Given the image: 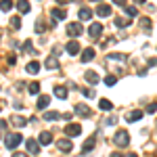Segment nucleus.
I'll use <instances>...</instances> for the list:
<instances>
[{
  "label": "nucleus",
  "mask_w": 157,
  "mask_h": 157,
  "mask_svg": "<svg viewBox=\"0 0 157 157\" xmlns=\"http://www.w3.org/2000/svg\"><path fill=\"white\" fill-rule=\"evenodd\" d=\"M21 143H23V136H21V134H17V132L6 134V138H4V145H6V149H11V151H15Z\"/></svg>",
  "instance_id": "1"
},
{
  "label": "nucleus",
  "mask_w": 157,
  "mask_h": 157,
  "mask_svg": "<svg viewBox=\"0 0 157 157\" xmlns=\"http://www.w3.org/2000/svg\"><path fill=\"white\" fill-rule=\"evenodd\" d=\"M128 143H130V134H128V130H117V132L113 134V145L128 147Z\"/></svg>",
  "instance_id": "2"
},
{
  "label": "nucleus",
  "mask_w": 157,
  "mask_h": 157,
  "mask_svg": "<svg viewBox=\"0 0 157 157\" xmlns=\"http://www.w3.org/2000/svg\"><path fill=\"white\" fill-rule=\"evenodd\" d=\"M65 32H67V36H69V38L75 40V38H80L82 34H84V27H82V23L73 21V23H67V29H65Z\"/></svg>",
  "instance_id": "3"
},
{
  "label": "nucleus",
  "mask_w": 157,
  "mask_h": 157,
  "mask_svg": "<svg viewBox=\"0 0 157 157\" xmlns=\"http://www.w3.org/2000/svg\"><path fill=\"white\" fill-rule=\"evenodd\" d=\"M63 134H67V138H73V136L82 134V126H80V124H67Z\"/></svg>",
  "instance_id": "4"
},
{
  "label": "nucleus",
  "mask_w": 157,
  "mask_h": 157,
  "mask_svg": "<svg viewBox=\"0 0 157 157\" xmlns=\"http://www.w3.org/2000/svg\"><path fill=\"white\" fill-rule=\"evenodd\" d=\"M57 149H59L61 153H71L73 145H71V140H69V138H59V140H57Z\"/></svg>",
  "instance_id": "5"
},
{
  "label": "nucleus",
  "mask_w": 157,
  "mask_h": 157,
  "mask_svg": "<svg viewBox=\"0 0 157 157\" xmlns=\"http://www.w3.org/2000/svg\"><path fill=\"white\" fill-rule=\"evenodd\" d=\"M73 111H75L80 117H90V115H92V109L88 107V105H84V103H78V105L73 107Z\"/></svg>",
  "instance_id": "6"
},
{
  "label": "nucleus",
  "mask_w": 157,
  "mask_h": 157,
  "mask_svg": "<svg viewBox=\"0 0 157 157\" xmlns=\"http://www.w3.org/2000/svg\"><path fill=\"white\" fill-rule=\"evenodd\" d=\"M94 145H97V136L92 134V136H88V138L84 140V145H82V153H84V155H88V153L94 149Z\"/></svg>",
  "instance_id": "7"
},
{
  "label": "nucleus",
  "mask_w": 157,
  "mask_h": 157,
  "mask_svg": "<svg viewBox=\"0 0 157 157\" xmlns=\"http://www.w3.org/2000/svg\"><path fill=\"white\" fill-rule=\"evenodd\" d=\"M101 34H103V25L101 23H92L90 27H88V36L92 38V40H98Z\"/></svg>",
  "instance_id": "8"
},
{
  "label": "nucleus",
  "mask_w": 157,
  "mask_h": 157,
  "mask_svg": "<svg viewBox=\"0 0 157 157\" xmlns=\"http://www.w3.org/2000/svg\"><path fill=\"white\" fill-rule=\"evenodd\" d=\"M94 55H97L94 48H84V50H80V61L82 63H90V61L94 59Z\"/></svg>",
  "instance_id": "9"
},
{
  "label": "nucleus",
  "mask_w": 157,
  "mask_h": 157,
  "mask_svg": "<svg viewBox=\"0 0 157 157\" xmlns=\"http://www.w3.org/2000/svg\"><path fill=\"white\" fill-rule=\"evenodd\" d=\"M25 149H27L32 155H38V153H40V143L34 140V138H27V140H25Z\"/></svg>",
  "instance_id": "10"
},
{
  "label": "nucleus",
  "mask_w": 157,
  "mask_h": 157,
  "mask_svg": "<svg viewBox=\"0 0 157 157\" xmlns=\"http://www.w3.org/2000/svg\"><path fill=\"white\" fill-rule=\"evenodd\" d=\"M65 50H67L69 55H73V57H75V55H78V52L82 50V46H80V42H78V40H71V42H67Z\"/></svg>",
  "instance_id": "11"
},
{
  "label": "nucleus",
  "mask_w": 157,
  "mask_h": 157,
  "mask_svg": "<svg viewBox=\"0 0 157 157\" xmlns=\"http://www.w3.org/2000/svg\"><path fill=\"white\" fill-rule=\"evenodd\" d=\"M84 78H86V82H88L90 86H94V84H98V82H101V78H98L97 71H86Z\"/></svg>",
  "instance_id": "12"
},
{
  "label": "nucleus",
  "mask_w": 157,
  "mask_h": 157,
  "mask_svg": "<svg viewBox=\"0 0 157 157\" xmlns=\"http://www.w3.org/2000/svg\"><path fill=\"white\" fill-rule=\"evenodd\" d=\"M94 13H97V17H109L111 15V6L109 4H98Z\"/></svg>",
  "instance_id": "13"
},
{
  "label": "nucleus",
  "mask_w": 157,
  "mask_h": 157,
  "mask_svg": "<svg viewBox=\"0 0 157 157\" xmlns=\"http://www.w3.org/2000/svg\"><path fill=\"white\" fill-rule=\"evenodd\" d=\"M44 67H46V69H57V67H59V59H57V55H50L48 59L44 61Z\"/></svg>",
  "instance_id": "14"
},
{
  "label": "nucleus",
  "mask_w": 157,
  "mask_h": 157,
  "mask_svg": "<svg viewBox=\"0 0 157 157\" xmlns=\"http://www.w3.org/2000/svg\"><path fill=\"white\" fill-rule=\"evenodd\" d=\"M38 143H40V145H50V143H52V134L50 132H40L38 134Z\"/></svg>",
  "instance_id": "15"
},
{
  "label": "nucleus",
  "mask_w": 157,
  "mask_h": 157,
  "mask_svg": "<svg viewBox=\"0 0 157 157\" xmlns=\"http://www.w3.org/2000/svg\"><path fill=\"white\" fill-rule=\"evenodd\" d=\"M50 15H52V19H55V21H63V19L67 17L65 9H59V6H57V9H52V11H50Z\"/></svg>",
  "instance_id": "16"
},
{
  "label": "nucleus",
  "mask_w": 157,
  "mask_h": 157,
  "mask_svg": "<svg viewBox=\"0 0 157 157\" xmlns=\"http://www.w3.org/2000/svg\"><path fill=\"white\" fill-rule=\"evenodd\" d=\"M92 15H94V13L90 11L88 6H82V9H80V13H78V17H80L82 21H90V19H92Z\"/></svg>",
  "instance_id": "17"
},
{
  "label": "nucleus",
  "mask_w": 157,
  "mask_h": 157,
  "mask_svg": "<svg viewBox=\"0 0 157 157\" xmlns=\"http://www.w3.org/2000/svg\"><path fill=\"white\" fill-rule=\"evenodd\" d=\"M48 103H50V97H48V94H40V97H38L36 107L38 109H46V107H48Z\"/></svg>",
  "instance_id": "18"
},
{
  "label": "nucleus",
  "mask_w": 157,
  "mask_h": 157,
  "mask_svg": "<svg viewBox=\"0 0 157 157\" xmlns=\"http://www.w3.org/2000/svg\"><path fill=\"white\" fill-rule=\"evenodd\" d=\"M140 117H143V111H138V109H136V111H130V113H126V121H130V124H132V121H138Z\"/></svg>",
  "instance_id": "19"
},
{
  "label": "nucleus",
  "mask_w": 157,
  "mask_h": 157,
  "mask_svg": "<svg viewBox=\"0 0 157 157\" xmlns=\"http://www.w3.org/2000/svg\"><path fill=\"white\" fill-rule=\"evenodd\" d=\"M11 121L17 126V128H23V126H27V117H23V115H15V117H11Z\"/></svg>",
  "instance_id": "20"
},
{
  "label": "nucleus",
  "mask_w": 157,
  "mask_h": 157,
  "mask_svg": "<svg viewBox=\"0 0 157 157\" xmlns=\"http://www.w3.org/2000/svg\"><path fill=\"white\" fill-rule=\"evenodd\" d=\"M98 109H101V111H111V109H113V103H111L109 98H101V101H98Z\"/></svg>",
  "instance_id": "21"
},
{
  "label": "nucleus",
  "mask_w": 157,
  "mask_h": 157,
  "mask_svg": "<svg viewBox=\"0 0 157 157\" xmlns=\"http://www.w3.org/2000/svg\"><path fill=\"white\" fill-rule=\"evenodd\" d=\"M13 6H15V2H13V0H0V11L11 13V11H13Z\"/></svg>",
  "instance_id": "22"
},
{
  "label": "nucleus",
  "mask_w": 157,
  "mask_h": 157,
  "mask_svg": "<svg viewBox=\"0 0 157 157\" xmlns=\"http://www.w3.org/2000/svg\"><path fill=\"white\" fill-rule=\"evenodd\" d=\"M17 9H19L21 13H29L32 11V4H29L27 0H17Z\"/></svg>",
  "instance_id": "23"
},
{
  "label": "nucleus",
  "mask_w": 157,
  "mask_h": 157,
  "mask_svg": "<svg viewBox=\"0 0 157 157\" xmlns=\"http://www.w3.org/2000/svg\"><path fill=\"white\" fill-rule=\"evenodd\" d=\"M25 69H27V73L36 75V73L40 71V63H38V61H32V63H27V67H25Z\"/></svg>",
  "instance_id": "24"
},
{
  "label": "nucleus",
  "mask_w": 157,
  "mask_h": 157,
  "mask_svg": "<svg viewBox=\"0 0 157 157\" xmlns=\"http://www.w3.org/2000/svg\"><path fill=\"white\" fill-rule=\"evenodd\" d=\"M55 97L57 98H67V88H65V86H55Z\"/></svg>",
  "instance_id": "25"
},
{
  "label": "nucleus",
  "mask_w": 157,
  "mask_h": 157,
  "mask_svg": "<svg viewBox=\"0 0 157 157\" xmlns=\"http://www.w3.org/2000/svg\"><path fill=\"white\" fill-rule=\"evenodd\" d=\"M44 32H46V23H44L42 17H38L36 19V34H44Z\"/></svg>",
  "instance_id": "26"
},
{
  "label": "nucleus",
  "mask_w": 157,
  "mask_h": 157,
  "mask_svg": "<svg viewBox=\"0 0 157 157\" xmlns=\"http://www.w3.org/2000/svg\"><path fill=\"white\" fill-rule=\"evenodd\" d=\"M21 48H23V52H32V55H38V50H34V44H32V40H25L23 44H21Z\"/></svg>",
  "instance_id": "27"
},
{
  "label": "nucleus",
  "mask_w": 157,
  "mask_h": 157,
  "mask_svg": "<svg viewBox=\"0 0 157 157\" xmlns=\"http://www.w3.org/2000/svg\"><path fill=\"white\" fill-rule=\"evenodd\" d=\"M107 59L109 61H128V55H124V52H111Z\"/></svg>",
  "instance_id": "28"
},
{
  "label": "nucleus",
  "mask_w": 157,
  "mask_h": 157,
  "mask_svg": "<svg viewBox=\"0 0 157 157\" xmlns=\"http://www.w3.org/2000/svg\"><path fill=\"white\" fill-rule=\"evenodd\" d=\"M113 23L117 25V27H126V25H130V19H128V17H115Z\"/></svg>",
  "instance_id": "29"
},
{
  "label": "nucleus",
  "mask_w": 157,
  "mask_h": 157,
  "mask_svg": "<svg viewBox=\"0 0 157 157\" xmlns=\"http://www.w3.org/2000/svg\"><path fill=\"white\" fill-rule=\"evenodd\" d=\"M27 92H29V94H34V97L40 94V84H38V82H32V84L27 86Z\"/></svg>",
  "instance_id": "30"
},
{
  "label": "nucleus",
  "mask_w": 157,
  "mask_h": 157,
  "mask_svg": "<svg viewBox=\"0 0 157 157\" xmlns=\"http://www.w3.org/2000/svg\"><path fill=\"white\" fill-rule=\"evenodd\" d=\"M59 117H61V115L57 113V111H46V113H44V120H46V121H57Z\"/></svg>",
  "instance_id": "31"
},
{
  "label": "nucleus",
  "mask_w": 157,
  "mask_h": 157,
  "mask_svg": "<svg viewBox=\"0 0 157 157\" xmlns=\"http://www.w3.org/2000/svg\"><path fill=\"white\" fill-rule=\"evenodd\" d=\"M115 82H117V75H111V73H109L107 78H105V84L107 86H115Z\"/></svg>",
  "instance_id": "32"
},
{
  "label": "nucleus",
  "mask_w": 157,
  "mask_h": 157,
  "mask_svg": "<svg viewBox=\"0 0 157 157\" xmlns=\"http://www.w3.org/2000/svg\"><path fill=\"white\" fill-rule=\"evenodd\" d=\"M140 27H143V29H151V19H149V17H143V19H140Z\"/></svg>",
  "instance_id": "33"
},
{
  "label": "nucleus",
  "mask_w": 157,
  "mask_h": 157,
  "mask_svg": "<svg viewBox=\"0 0 157 157\" xmlns=\"http://www.w3.org/2000/svg\"><path fill=\"white\" fill-rule=\"evenodd\" d=\"M11 25H13V29H19L21 27V19L19 17H11Z\"/></svg>",
  "instance_id": "34"
},
{
  "label": "nucleus",
  "mask_w": 157,
  "mask_h": 157,
  "mask_svg": "<svg viewBox=\"0 0 157 157\" xmlns=\"http://www.w3.org/2000/svg\"><path fill=\"white\" fill-rule=\"evenodd\" d=\"M126 17H136V6H126Z\"/></svg>",
  "instance_id": "35"
},
{
  "label": "nucleus",
  "mask_w": 157,
  "mask_h": 157,
  "mask_svg": "<svg viewBox=\"0 0 157 157\" xmlns=\"http://www.w3.org/2000/svg\"><path fill=\"white\" fill-rule=\"evenodd\" d=\"M82 94L88 98H94V90H88V88H82Z\"/></svg>",
  "instance_id": "36"
},
{
  "label": "nucleus",
  "mask_w": 157,
  "mask_h": 157,
  "mask_svg": "<svg viewBox=\"0 0 157 157\" xmlns=\"http://www.w3.org/2000/svg\"><path fill=\"white\" fill-rule=\"evenodd\" d=\"M157 111V103H149L147 105V113H155Z\"/></svg>",
  "instance_id": "37"
},
{
  "label": "nucleus",
  "mask_w": 157,
  "mask_h": 157,
  "mask_svg": "<svg viewBox=\"0 0 157 157\" xmlns=\"http://www.w3.org/2000/svg\"><path fill=\"white\" fill-rule=\"evenodd\" d=\"M13 157H29V155H27V153H23V151H15V153H13Z\"/></svg>",
  "instance_id": "38"
},
{
  "label": "nucleus",
  "mask_w": 157,
  "mask_h": 157,
  "mask_svg": "<svg viewBox=\"0 0 157 157\" xmlns=\"http://www.w3.org/2000/svg\"><path fill=\"white\" fill-rule=\"evenodd\" d=\"M57 4H61V6H65V4H69V2H73V0H55Z\"/></svg>",
  "instance_id": "39"
},
{
  "label": "nucleus",
  "mask_w": 157,
  "mask_h": 157,
  "mask_svg": "<svg viewBox=\"0 0 157 157\" xmlns=\"http://www.w3.org/2000/svg\"><path fill=\"white\" fill-rule=\"evenodd\" d=\"M113 4H117V6H126V0H113Z\"/></svg>",
  "instance_id": "40"
},
{
  "label": "nucleus",
  "mask_w": 157,
  "mask_h": 157,
  "mask_svg": "<svg viewBox=\"0 0 157 157\" xmlns=\"http://www.w3.org/2000/svg\"><path fill=\"white\" fill-rule=\"evenodd\" d=\"M115 121H117L115 117H107V124H109V126H115Z\"/></svg>",
  "instance_id": "41"
},
{
  "label": "nucleus",
  "mask_w": 157,
  "mask_h": 157,
  "mask_svg": "<svg viewBox=\"0 0 157 157\" xmlns=\"http://www.w3.org/2000/svg\"><path fill=\"white\" fill-rule=\"evenodd\" d=\"M61 120H65V121H69V120H71V115H69V113H63V115H61Z\"/></svg>",
  "instance_id": "42"
},
{
  "label": "nucleus",
  "mask_w": 157,
  "mask_h": 157,
  "mask_svg": "<svg viewBox=\"0 0 157 157\" xmlns=\"http://www.w3.org/2000/svg\"><path fill=\"white\" fill-rule=\"evenodd\" d=\"M0 130H6V121H2V120H0Z\"/></svg>",
  "instance_id": "43"
},
{
  "label": "nucleus",
  "mask_w": 157,
  "mask_h": 157,
  "mask_svg": "<svg viewBox=\"0 0 157 157\" xmlns=\"http://www.w3.org/2000/svg\"><path fill=\"white\" fill-rule=\"evenodd\" d=\"M111 157H124L121 153H111Z\"/></svg>",
  "instance_id": "44"
},
{
  "label": "nucleus",
  "mask_w": 157,
  "mask_h": 157,
  "mask_svg": "<svg viewBox=\"0 0 157 157\" xmlns=\"http://www.w3.org/2000/svg\"><path fill=\"white\" fill-rule=\"evenodd\" d=\"M134 2H136V4H145V0H134Z\"/></svg>",
  "instance_id": "45"
},
{
  "label": "nucleus",
  "mask_w": 157,
  "mask_h": 157,
  "mask_svg": "<svg viewBox=\"0 0 157 157\" xmlns=\"http://www.w3.org/2000/svg\"><path fill=\"white\" fill-rule=\"evenodd\" d=\"M128 157H136V155H134V153H130V155H128Z\"/></svg>",
  "instance_id": "46"
},
{
  "label": "nucleus",
  "mask_w": 157,
  "mask_h": 157,
  "mask_svg": "<svg viewBox=\"0 0 157 157\" xmlns=\"http://www.w3.org/2000/svg\"><path fill=\"white\" fill-rule=\"evenodd\" d=\"M92 2H101V0H92Z\"/></svg>",
  "instance_id": "47"
},
{
  "label": "nucleus",
  "mask_w": 157,
  "mask_h": 157,
  "mask_svg": "<svg viewBox=\"0 0 157 157\" xmlns=\"http://www.w3.org/2000/svg\"><path fill=\"white\" fill-rule=\"evenodd\" d=\"M0 138H2V134H0Z\"/></svg>",
  "instance_id": "48"
},
{
  "label": "nucleus",
  "mask_w": 157,
  "mask_h": 157,
  "mask_svg": "<svg viewBox=\"0 0 157 157\" xmlns=\"http://www.w3.org/2000/svg\"><path fill=\"white\" fill-rule=\"evenodd\" d=\"M0 111H2V107H0Z\"/></svg>",
  "instance_id": "49"
}]
</instances>
